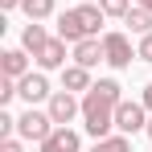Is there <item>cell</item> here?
<instances>
[{
	"instance_id": "obj_23",
	"label": "cell",
	"mask_w": 152,
	"mask_h": 152,
	"mask_svg": "<svg viewBox=\"0 0 152 152\" xmlns=\"http://www.w3.org/2000/svg\"><path fill=\"white\" fill-rule=\"evenodd\" d=\"M0 8H4V12H12V8H21V0H0Z\"/></svg>"
},
{
	"instance_id": "obj_13",
	"label": "cell",
	"mask_w": 152,
	"mask_h": 152,
	"mask_svg": "<svg viewBox=\"0 0 152 152\" xmlns=\"http://www.w3.org/2000/svg\"><path fill=\"white\" fill-rule=\"evenodd\" d=\"M124 25H127L132 37H144V33H152V12H148V8H140V4H132L127 17H124Z\"/></svg>"
},
{
	"instance_id": "obj_7",
	"label": "cell",
	"mask_w": 152,
	"mask_h": 152,
	"mask_svg": "<svg viewBox=\"0 0 152 152\" xmlns=\"http://www.w3.org/2000/svg\"><path fill=\"white\" fill-rule=\"evenodd\" d=\"M50 78L45 70H29L25 78H17V99H25V107H37V103H50Z\"/></svg>"
},
{
	"instance_id": "obj_19",
	"label": "cell",
	"mask_w": 152,
	"mask_h": 152,
	"mask_svg": "<svg viewBox=\"0 0 152 152\" xmlns=\"http://www.w3.org/2000/svg\"><path fill=\"white\" fill-rule=\"evenodd\" d=\"M136 53H140V62H148V66H152V33H144V37L136 41Z\"/></svg>"
},
{
	"instance_id": "obj_26",
	"label": "cell",
	"mask_w": 152,
	"mask_h": 152,
	"mask_svg": "<svg viewBox=\"0 0 152 152\" xmlns=\"http://www.w3.org/2000/svg\"><path fill=\"white\" fill-rule=\"evenodd\" d=\"M78 4H86V0H78Z\"/></svg>"
},
{
	"instance_id": "obj_12",
	"label": "cell",
	"mask_w": 152,
	"mask_h": 152,
	"mask_svg": "<svg viewBox=\"0 0 152 152\" xmlns=\"http://www.w3.org/2000/svg\"><path fill=\"white\" fill-rule=\"evenodd\" d=\"M0 74L4 78H25L29 74V50H4L0 53Z\"/></svg>"
},
{
	"instance_id": "obj_10",
	"label": "cell",
	"mask_w": 152,
	"mask_h": 152,
	"mask_svg": "<svg viewBox=\"0 0 152 152\" xmlns=\"http://www.w3.org/2000/svg\"><path fill=\"white\" fill-rule=\"evenodd\" d=\"M70 58H74L78 66H86V70H95L99 62H107V53H103V37H86V41H78Z\"/></svg>"
},
{
	"instance_id": "obj_5",
	"label": "cell",
	"mask_w": 152,
	"mask_h": 152,
	"mask_svg": "<svg viewBox=\"0 0 152 152\" xmlns=\"http://www.w3.org/2000/svg\"><path fill=\"white\" fill-rule=\"evenodd\" d=\"M148 107H144V99H119V107H115V132H124V136H136V132H144L148 127Z\"/></svg>"
},
{
	"instance_id": "obj_25",
	"label": "cell",
	"mask_w": 152,
	"mask_h": 152,
	"mask_svg": "<svg viewBox=\"0 0 152 152\" xmlns=\"http://www.w3.org/2000/svg\"><path fill=\"white\" fill-rule=\"evenodd\" d=\"M144 136H148V140H152V119H148V127H144Z\"/></svg>"
},
{
	"instance_id": "obj_9",
	"label": "cell",
	"mask_w": 152,
	"mask_h": 152,
	"mask_svg": "<svg viewBox=\"0 0 152 152\" xmlns=\"http://www.w3.org/2000/svg\"><path fill=\"white\" fill-rule=\"evenodd\" d=\"M37 152H82V136L74 127H53L50 136L37 144Z\"/></svg>"
},
{
	"instance_id": "obj_20",
	"label": "cell",
	"mask_w": 152,
	"mask_h": 152,
	"mask_svg": "<svg viewBox=\"0 0 152 152\" xmlns=\"http://www.w3.org/2000/svg\"><path fill=\"white\" fill-rule=\"evenodd\" d=\"M4 136H17V115H8V111H0V140Z\"/></svg>"
},
{
	"instance_id": "obj_2",
	"label": "cell",
	"mask_w": 152,
	"mask_h": 152,
	"mask_svg": "<svg viewBox=\"0 0 152 152\" xmlns=\"http://www.w3.org/2000/svg\"><path fill=\"white\" fill-rule=\"evenodd\" d=\"M103 21H107V12L99 8V0H86V4H74V8H66V12H58V37L62 41H86V37H99Z\"/></svg>"
},
{
	"instance_id": "obj_18",
	"label": "cell",
	"mask_w": 152,
	"mask_h": 152,
	"mask_svg": "<svg viewBox=\"0 0 152 152\" xmlns=\"http://www.w3.org/2000/svg\"><path fill=\"white\" fill-rule=\"evenodd\" d=\"M12 99H17V78H4V74H0V107H8Z\"/></svg>"
},
{
	"instance_id": "obj_24",
	"label": "cell",
	"mask_w": 152,
	"mask_h": 152,
	"mask_svg": "<svg viewBox=\"0 0 152 152\" xmlns=\"http://www.w3.org/2000/svg\"><path fill=\"white\" fill-rule=\"evenodd\" d=\"M132 4H140V8H148V12H152V0H132Z\"/></svg>"
},
{
	"instance_id": "obj_3",
	"label": "cell",
	"mask_w": 152,
	"mask_h": 152,
	"mask_svg": "<svg viewBox=\"0 0 152 152\" xmlns=\"http://www.w3.org/2000/svg\"><path fill=\"white\" fill-rule=\"evenodd\" d=\"M53 127H58V124H53V115H50V111H41V107H25V111L17 115V136H21L25 144H41Z\"/></svg>"
},
{
	"instance_id": "obj_1",
	"label": "cell",
	"mask_w": 152,
	"mask_h": 152,
	"mask_svg": "<svg viewBox=\"0 0 152 152\" xmlns=\"http://www.w3.org/2000/svg\"><path fill=\"white\" fill-rule=\"evenodd\" d=\"M124 99V86L115 78H99L86 95H82V127L91 140H103L115 132V107Z\"/></svg>"
},
{
	"instance_id": "obj_16",
	"label": "cell",
	"mask_w": 152,
	"mask_h": 152,
	"mask_svg": "<svg viewBox=\"0 0 152 152\" xmlns=\"http://www.w3.org/2000/svg\"><path fill=\"white\" fill-rule=\"evenodd\" d=\"M91 152H132V136H124V132H111V136L95 140V148H91Z\"/></svg>"
},
{
	"instance_id": "obj_22",
	"label": "cell",
	"mask_w": 152,
	"mask_h": 152,
	"mask_svg": "<svg viewBox=\"0 0 152 152\" xmlns=\"http://www.w3.org/2000/svg\"><path fill=\"white\" fill-rule=\"evenodd\" d=\"M140 99H144V107H148V111H152V82H148V86H144V95H140Z\"/></svg>"
},
{
	"instance_id": "obj_17",
	"label": "cell",
	"mask_w": 152,
	"mask_h": 152,
	"mask_svg": "<svg viewBox=\"0 0 152 152\" xmlns=\"http://www.w3.org/2000/svg\"><path fill=\"white\" fill-rule=\"evenodd\" d=\"M99 8L107 12V17H119V21H124L127 8H132V0H99Z\"/></svg>"
},
{
	"instance_id": "obj_4",
	"label": "cell",
	"mask_w": 152,
	"mask_h": 152,
	"mask_svg": "<svg viewBox=\"0 0 152 152\" xmlns=\"http://www.w3.org/2000/svg\"><path fill=\"white\" fill-rule=\"evenodd\" d=\"M103 53H107V66L111 70H127L132 58H140L136 45H132V33H124V29H107L103 33Z\"/></svg>"
},
{
	"instance_id": "obj_11",
	"label": "cell",
	"mask_w": 152,
	"mask_h": 152,
	"mask_svg": "<svg viewBox=\"0 0 152 152\" xmlns=\"http://www.w3.org/2000/svg\"><path fill=\"white\" fill-rule=\"evenodd\" d=\"M91 86H95V78H91V70H86V66H78V62H70V66L62 70V91H74V95L82 91V95H86Z\"/></svg>"
},
{
	"instance_id": "obj_21",
	"label": "cell",
	"mask_w": 152,
	"mask_h": 152,
	"mask_svg": "<svg viewBox=\"0 0 152 152\" xmlns=\"http://www.w3.org/2000/svg\"><path fill=\"white\" fill-rule=\"evenodd\" d=\"M0 152H25V140L21 136H4L0 140Z\"/></svg>"
},
{
	"instance_id": "obj_8",
	"label": "cell",
	"mask_w": 152,
	"mask_h": 152,
	"mask_svg": "<svg viewBox=\"0 0 152 152\" xmlns=\"http://www.w3.org/2000/svg\"><path fill=\"white\" fill-rule=\"evenodd\" d=\"M66 45H70V41H62V37H50L41 50L33 53L37 70H45V74H50V70H66Z\"/></svg>"
},
{
	"instance_id": "obj_15",
	"label": "cell",
	"mask_w": 152,
	"mask_h": 152,
	"mask_svg": "<svg viewBox=\"0 0 152 152\" xmlns=\"http://www.w3.org/2000/svg\"><path fill=\"white\" fill-rule=\"evenodd\" d=\"M21 12L29 21H50L58 12V0H21Z\"/></svg>"
},
{
	"instance_id": "obj_14",
	"label": "cell",
	"mask_w": 152,
	"mask_h": 152,
	"mask_svg": "<svg viewBox=\"0 0 152 152\" xmlns=\"http://www.w3.org/2000/svg\"><path fill=\"white\" fill-rule=\"evenodd\" d=\"M50 41V33H45V25L41 21H29L25 29H21V50H29V53H37L41 45Z\"/></svg>"
},
{
	"instance_id": "obj_6",
	"label": "cell",
	"mask_w": 152,
	"mask_h": 152,
	"mask_svg": "<svg viewBox=\"0 0 152 152\" xmlns=\"http://www.w3.org/2000/svg\"><path fill=\"white\" fill-rule=\"evenodd\" d=\"M45 111L53 115V124H58V127H70L78 115H82V99H78L74 91H53L50 103H45Z\"/></svg>"
}]
</instances>
